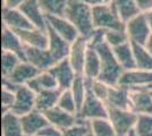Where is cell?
Listing matches in <instances>:
<instances>
[{
  "mask_svg": "<svg viewBox=\"0 0 152 136\" xmlns=\"http://www.w3.org/2000/svg\"><path fill=\"white\" fill-rule=\"evenodd\" d=\"M76 27L80 35L89 39L94 32L92 7L83 4L78 0H68V5L64 15Z\"/></svg>",
  "mask_w": 152,
  "mask_h": 136,
  "instance_id": "cell-1",
  "label": "cell"
},
{
  "mask_svg": "<svg viewBox=\"0 0 152 136\" xmlns=\"http://www.w3.org/2000/svg\"><path fill=\"white\" fill-rule=\"evenodd\" d=\"M94 49L98 51L100 56V60H101V71H100L98 79H100L103 83L110 86L118 85L119 78L121 74L124 73V69L115 57L113 48H110L104 42L102 44L98 45Z\"/></svg>",
  "mask_w": 152,
  "mask_h": 136,
  "instance_id": "cell-2",
  "label": "cell"
},
{
  "mask_svg": "<svg viewBox=\"0 0 152 136\" xmlns=\"http://www.w3.org/2000/svg\"><path fill=\"white\" fill-rule=\"evenodd\" d=\"M92 14H93V24L95 28H100L104 31H110V30L125 31V23L121 20L114 7L111 6V4L93 7Z\"/></svg>",
  "mask_w": 152,
  "mask_h": 136,
  "instance_id": "cell-3",
  "label": "cell"
},
{
  "mask_svg": "<svg viewBox=\"0 0 152 136\" xmlns=\"http://www.w3.org/2000/svg\"><path fill=\"white\" fill-rule=\"evenodd\" d=\"M108 119L114 127L117 136H127L135 128L137 115L132 110L108 108Z\"/></svg>",
  "mask_w": 152,
  "mask_h": 136,
  "instance_id": "cell-4",
  "label": "cell"
},
{
  "mask_svg": "<svg viewBox=\"0 0 152 136\" xmlns=\"http://www.w3.org/2000/svg\"><path fill=\"white\" fill-rule=\"evenodd\" d=\"M125 31L128 35L129 42L139 45H145L152 34L144 14H139L128 20L125 24Z\"/></svg>",
  "mask_w": 152,
  "mask_h": 136,
  "instance_id": "cell-5",
  "label": "cell"
},
{
  "mask_svg": "<svg viewBox=\"0 0 152 136\" xmlns=\"http://www.w3.org/2000/svg\"><path fill=\"white\" fill-rule=\"evenodd\" d=\"M76 116L78 120H82V121H91L93 119L108 118V107L103 101L98 99L89 90L85 101Z\"/></svg>",
  "mask_w": 152,
  "mask_h": 136,
  "instance_id": "cell-6",
  "label": "cell"
},
{
  "mask_svg": "<svg viewBox=\"0 0 152 136\" xmlns=\"http://www.w3.org/2000/svg\"><path fill=\"white\" fill-rule=\"evenodd\" d=\"M118 85L126 87L128 90L150 89L152 86V71L139 68L124 71L119 78Z\"/></svg>",
  "mask_w": 152,
  "mask_h": 136,
  "instance_id": "cell-7",
  "label": "cell"
},
{
  "mask_svg": "<svg viewBox=\"0 0 152 136\" xmlns=\"http://www.w3.org/2000/svg\"><path fill=\"white\" fill-rule=\"evenodd\" d=\"M89 49V40L83 36H78L73 43H70L69 53L67 59L76 73V75H83L84 64Z\"/></svg>",
  "mask_w": 152,
  "mask_h": 136,
  "instance_id": "cell-8",
  "label": "cell"
},
{
  "mask_svg": "<svg viewBox=\"0 0 152 136\" xmlns=\"http://www.w3.org/2000/svg\"><path fill=\"white\" fill-rule=\"evenodd\" d=\"M16 93V100L12 108V112L22 117L31 112L35 109V99L37 94L27 86V85H19Z\"/></svg>",
  "mask_w": 152,
  "mask_h": 136,
  "instance_id": "cell-9",
  "label": "cell"
},
{
  "mask_svg": "<svg viewBox=\"0 0 152 136\" xmlns=\"http://www.w3.org/2000/svg\"><path fill=\"white\" fill-rule=\"evenodd\" d=\"M49 71L57 81L58 89L61 91L69 90L77 76L67 58L56 63Z\"/></svg>",
  "mask_w": 152,
  "mask_h": 136,
  "instance_id": "cell-10",
  "label": "cell"
},
{
  "mask_svg": "<svg viewBox=\"0 0 152 136\" xmlns=\"http://www.w3.org/2000/svg\"><path fill=\"white\" fill-rule=\"evenodd\" d=\"M47 25L67 42L73 43L80 35L76 27L65 16H47Z\"/></svg>",
  "mask_w": 152,
  "mask_h": 136,
  "instance_id": "cell-11",
  "label": "cell"
},
{
  "mask_svg": "<svg viewBox=\"0 0 152 136\" xmlns=\"http://www.w3.org/2000/svg\"><path fill=\"white\" fill-rule=\"evenodd\" d=\"M131 110L136 115H152V92L150 89L131 90Z\"/></svg>",
  "mask_w": 152,
  "mask_h": 136,
  "instance_id": "cell-12",
  "label": "cell"
},
{
  "mask_svg": "<svg viewBox=\"0 0 152 136\" xmlns=\"http://www.w3.org/2000/svg\"><path fill=\"white\" fill-rule=\"evenodd\" d=\"M25 61L30 63L40 71H49L56 64L48 49L31 48V47H25Z\"/></svg>",
  "mask_w": 152,
  "mask_h": 136,
  "instance_id": "cell-13",
  "label": "cell"
},
{
  "mask_svg": "<svg viewBox=\"0 0 152 136\" xmlns=\"http://www.w3.org/2000/svg\"><path fill=\"white\" fill-rule=\"evenodd\" d=\"M47 32H48V38H49L48 50L50 52L51 57L56 63L66 59L69 53L70 43L63 39L59 34H57L48 25H47Z\"/></svg>",
  "mask_w": 152,
  "mask_h": 136,
  "instance_id": "cell-14",
  "label": "cell"
},
{
  "mask_svg": "<svg viewBox=\"0 0 152 136\" xmlns=\"http://www.w3.org/2000/svg\"><path fill=\"white\" fill-rule=\"evenodd\" d=\"M20 123L25 136H35L41 129H43L49 121L43 112L34 109L33 111L20 117Z\"/></svg>",
  "mask_w": 152,
  "mask_h": 136,
  "instance_id": "cell-15",
  "label": "cell"
},
{
  "mask_svg": "<svg viewBox=\"0 0 152 136\" xmlns=\"http://www.w3.org/2000/svg\"><path fill=\"white\" fill-rule=\"evenodd\" d=\"M1 49L2 51L13 52L19 56L22 60H25V44L17 33L5 26H2L1 32Z\"/></svg>",
  "mask_w": 152,
  "mask_h": 136,
  "instance_id": "cell-16",
  "label": "cell"
},
{
  "mask_svg": "<svg viewBox=\"0 0 152 136\" xmlns=\"http://www.w3.org/2000/svg\"><path fill=\"white\" fill-rule=\"evenodd\" d=\"M2 26L8 27L13 31L28 30L34 27L20 9L8 8H2Z\"/></svg>",
  "mask_w": 152,
  "mask_h": 136,
  "instance_id": "cell-17",
  "label": "cell"
},
{
  "mask_svg": "<svg viewBox=\"0 0 152 136\" xmlns=\"http://www.w3.org/2000/svg\"><path fill=\"white\" fill-rule=\"evenodd\" d=\"M106 104L108 108L131 110V90L119 85L110 86Z\"/></svg>",
  "mask_w": 152,
  "mask_h": 136,
  "instance_id": "cell-18",
  "label": "cell"
},
{
  "mask_svg": "<svg viewBox=\"0 0 152 136\" xmlns=\"http://www.w3.org/2000/svg\"><path fill=\"white\" fill-rule=\"evenodd\" d=\"M22 39L25 47L31 48H40V49H48L49 38L47 30H40L37 27H32L28 30H20L15 31Z\"/></svg>",
  "mask_w": 152,
  "mask_h": 136,
  "instance_id": "cell-19",
  "label": "cell"
},
{
  "mask_svg": "<svg viewBox=\"0 0 152 136\" xmlns=\"http://www.w3.org/2000/svg\"><path fill=\"white\" fill-rule=\"evenodd\" d=\"M48 119L49 124L56 126L57 128H59L60 130H65L67 128L72 127L73 125H75L78 119H77V116L76 115H73V113H69L67 111L63 110L58 107H55L50 110L43 112Z\"/></svg>",
  "mask_w": 152,
  "mask_h": 136,
  "instance_id": "cell-20",
  "label": "cell"
},
{
  "mask_svg": "<svg viewBox=\"0 0 152 136\" xmlns=\"http://www.w3.org/2000/svg\"><path fill=\"white\" fill-rule=\"evenodd\" d=\"M19 9L24 13L34 27L47 30V17L39 6L38 0H25Z\"/></svg>",
  "mask_w": 152,
  "mask_h": 136,
  "instance_id": "cell-21",
  "label": "cell"
},
{
  "mask_svg": "<svg viewBox=\"0 0 152 136\" xmlns=\"http://www.w3.org/2000/svg\"><path fill=\"white\" fill-rule=\"evenodd\" d=\"M39 73H40V71L38 68L32 66L30 63L23 60L19 63V65L15 68V71L8 77L4 78H7L12 83L19 86V85H26L31 79H33L37 75H39Z\"/></svg>",
  "mask_w": 152,
  "mask_h": 136,
  "instance_id": "cell-22",
  "label": "cell"
},
{
  "mask_svg": "<svg viewBox=\"0 0 152 136\" xmlns=\"http://www.w3.org/2000/svg\"><path fill=\"white\" fill-rule=\"evenodd\" d=\"M101 71V60L98 51L90 48L86 59H85V64H84V69H83V76L86 79L88 83H91L92 81L98 79L99 75Z\"/></svg>",
  "mask_w": 152,
  "mask_h": 136,
  "instance_id": "cell-23",
  "label": "cell"
},
{
  "mask_svg": "<svg viewBox=\"0 0 152 136\" xmlns=\"http://www.w3.org/2000/svg\"><path fill=\"white\" fill-rule=\"evenodd\" d=\"M1 136H25L20 117L8 111L1 116Z\"/></svg>",
  "mask_w": 152,
  "mask_h": 136,
  "instance_id": "cell-24",
  "label": "cell"
},
{
  "mask_svg": "<svg viewBox=\"0 0 152 136\" xmlns=\"http://www.w3.org/2000/svg\"><path fill=\"white\" fill-rule=\"evenodd\" d=\"M26 85L35 94H38L40 92H43V91H47V90L58 89L57 81H56L55 76L51 74L50 71H40L39 75H37L33 79H31Z\"/></svg>",
  "mask_w": 152,
  "mask_h": 136,
  "instance_id": "cell-25",
  "label": "cell"
},
{
  "mask_svg": "<svg viewBox=\"0 0 152 136\" xmlns=\"http://www.w3.org/2000/svg\"><path fill=\"white\" fill-rule=\"evenodd\" d=\"M113 51H114L117 61L119 63V65L123 67L124 71H129V69L136 68L133 45L131 42H126L124 44L113 48Z\"/></svg>",
  "mask_w": 152,
  "mask_h": 136,
  "instance_id": "cell-26",
  "label": "cell"
},
{
  "mask_svg": "<svg viewBox=\"0 0 152 136\" xmlns=\"http://www.w3.org/2000/svg\"><path fill=\"white\" fill-rule=\"evenodd\" d=\"M60 93H61V90H59V89L47 90L38 93L37 99H35V109L41 112H45V111L57 107Z\"/></svg>",
  "mask_w": 152,
  "mask_h": 136,
  "instance_id": "cell-27",
  "label": "cell"
},
{
  "mask_svg": "<svg viewBox=\"0 0 152 136\" xmlns=\"http://www.w3.org/2000/svg\"><path fill=\"white\" fill-rule=\"evenodd\" d=\"M110 4L125 24L141 14L135 4V0H111Z\"/></svg>",
  "mask_w": 152,
  "mask_h": 136,
  "instance_id": "cell-28",
  "label": "cell"
},
{
  "mask_svg": "<svg viewBox=\"0 0 152 136\" xmlns=\"http://www.w3.org/2000/svg\"><path fill=\"white\" fill-rule=\"evenodd\" d=\"M41 10L47 16H64L68 0H38Z\"/></svg>",
  "mask_w": 152,
  "mask_h": 136,
  "instance_id": "cell-29",
  "label": "cell"
},
{
  "mask_svg": "<svg viewBox=\"0 0 152 136\" xmlns=\"http://www.w3.org/2000/svg\"><path fill=\"white\" fill-rule=\"evenodd\" d=\"M69 90L73 94V97H74V100H75L76 105H77V112H78L82 104L85 101L88 92H89V85H88V82H86V79L84 78L83 75H77L76 76L75 81H74L73 85L70 86Z\"/></svg>",
  "mask_w": 152,
  "mask_h": 136,
  "instance_id": "cell-30",
  "label": "cell"
},
{
  "mask_svg": "<svg viewBox=\"0 0 152 136\" xmlns=\"http://www.w3.org/2000/svg\"><path fill=\"white\" fill-rule=\"evenodd\" d=\"M134 57L136 68L152 71V53L145 48V45L133 44Z\"/></svg>",
  "mask_w": 152,
  "mask_h": 136,
  "instance_id": "cell-31",
  "label": "cell"
},
{
  "mask_svg": "<svg viewBox=\"0 0 152 136\" xmlns=\"http://www.w3.org/2000/svg\"><path fill=\"white\" fill-rule=\"evenodd\" d=\"M90 129L94 136H117L108 118H99L89 121Z\"/></svg>",
  "mask_w": 152,
  "mask_h": 136,
  "instance_id": "cell-32",
  "label": "cell"
},
{
  "mask_svg": "<svg viewBox=\"0 0 152 136\" xmlns=\"http://www.w3.org/2000/svg\"><path fill=\"white\" fill-rule=\"evenodd\" d=\"M20 61H23L22 58L13 52H1V75H2V78L8 77L15 71V68L19 65Z\"/></svg>",
  "mask_w": 152,
  "mask_h": 136,
  "instance_id": "cell-33",
  "label": "cell"
},
{
  "mask_svg": "<svg viewBox=\"0 0 152 136\" xmlns=\"http://www.w3.org/2000/svg\"><path fill=\"white\" fill-rule=\"evenodd\" d=\"M104 42L110 48H116L118 45H121L124 44V43H126V42H129V39H128V35H127L126 31L110 30V31H106Z\"/></svg>",
  "mask_w": 152,
  "mask_h": 136,
  "instance_id": "cell-34",
  "label": "cell"
},
{
  "mask_svg": "<svg viewBox=\"0 0 152 136\" xmlns=\"http://www.w3.org/2000/svg\"><path fill=\"white\" fill-rule=\"evenodd\" d=\"M57 107L63 109V110L67 111V112H69V113L77 115V105H76V102L70 90L61 91L59 100H58Z\"/></svg>",
  "mask_w": 152,
  "mask_h": 136,
  "instance_id": "cell-35",
  "label": "cell"
},
{
  "mask_svg": "<svg viewBox=\"0 0 152 136\" xmlns=\"http://www.w3.org/2000/svg\"><path fill=\"white\" fill-rule=\"evenodd\" d=\"M134 129L137 136H152V115H137Z\"/></svg>",
  "mask_w": 152,
  "mask_h": 136,
  "instance_id": "cell-36",
  "label": "cell"
},
{
  "mask_svg": "<svg viewBox=\"0 0 152 136\" xmlns=\"http://www.w3.org/2000/svg\"><path fill=\"white\" fill-rule=\"evenodd\" d=\"M88 85H89V90L94 94L95 97L106 103L108 93L110 90V85L103 83L100 79H94L91 83H88Z\"/></svg>",
  "mask_w": 152,
  "mask_h": 136,
  "instance_id": "cell-37",
  "label": "cell"
},
{
  "mask_svg": "<svg viewBox=\"0 0 152 136\" xmlns=\"http://www.w3.org/2000/svg\"><path fill=\"white\" fill-rule=\"evenodd\" d=\"M90 130L91 129L89 121L78 120L72 127L63 130V136H86L90 133Z\"/></svg>",
  "mask_w": 152,
  "mask_h": 136,
  "instance_id": "cell-38",
  "label": "cell"
},
{
  "mask_svg": "<svg viewBox=\"0 0 152 136\" xmlns=\"http://www.w3.org/2000/svg\"><path fill=\"white\" fill-rule=\"evenodd\" d=\"M16 100V93L13 90H8L6 87L1 89V112L5 113L12 110Z\"/></svg>",
  "mask_w": 152,
  "mask_h": 136,
  "instance_id": "cell-39",
  "label": "cell"
},
{
  "mask_svg": "<svg viewBox=\"0 0 152 136\" xmlns=\"http://www.w3.org/2000/svg\"><path fill=\"white\" fill-rule=\"evenodd\" d=\"M104 34L106 31L104 30H100V28H95L94 32L91 34L89 39V45L90 48H96L98 45L104 43Z\"/></svg>",
  "mask_w": 152,
  "mask_h": 136,
  "instance_id": "cell-40",
  "label": "cell"
},
{
  "mask_svg": "<svg viewBox=\"0 0 152 136\" xmlns=\"http://www.w3.org/2000/svg\"><path fill=\"white\" fill-rule=\"evenodd\" d=\"M35 136H63V130H60L53 125H47L43 129H41Z\"/></svg>",
  "mask_w": 152,
  "mask_h": 136,
  "instance_id": "cell-41",
  "label": "cell"
},
{
  "mask_svg": "<svg viewBox=\"0 0 152 136\" xmlns=\"http://www.w3.org/2000/svg\"><path fill=\"white\" fill-rule=\"evenodd\" d=\"M135 4L141 14H146L152 10V0H135Z\"/></svg>",
  "mask_w": 152,
  "mask_h": 136,
  "instance_id": "cell-42",
  "label": "cell"
},
{
  "mask_svg": "<svg viewBox=\"0 0 152 136\" xmlns=\"http://www.w3.org/2000/svg\"><path fill=\"white\" fill-rule=\"evenodd\" d=\"M25 0H2V8L8 9H19Z\"/></svg>",
  "mask_w": 152,
  "mask_h": 136,
  "instance_id": "cell-43",
  "label": "cell"
},
{
  "mask_svg": "<svg viewBox=\"0 0 152 136\" xmlns=\"http://www.w3.org/2000/svg\"><path fill=\"white\" fill-rule=\"evenodd\" d=\"M83 4L88 5L90 7H98V6H102V5H107V4H110L111 0H78Z\"/></svg>",
  "mask_w": 152,
  "mask_h": 136,
  "instance_id": "cell-44",
  "label": "cell"
},
{
  "mask_svg": "<svg viewBox=\"0 0 152 136\" xmlns=\"http://www.w3.org/2000/svg\"><path fill=\"white\" fill-rule=\"evenodd\" d=\"M146 17V20H148V24L150 26V28H151V32H152V10L151 12H149V13L144 14Z\"/></svg>",
  "mask_w": 152,
  "mask_h": 136,
  "instance_id": "cell-45",
  "label": "cell"
},
{
  "mask_svg": "<svg viewBox=\"0 0 152 136\" xmlns=\"http://www.w3.org/2000/svg\"><path fill=\"white\" fill-rule=\"evenodd\" d=\"M145 48L152 53V34H151V36H150V39L148 40V42H146Z\"/></svg>",
  "mask_w": 152,
  "mask_h": 136,
  "instance_id": "cell-46",
  "label": "cell"
},
{
  "mask_svg": "<svg viewBox=\"0 0 152 136\" xmlns=\"http://www.w3.org/2000/svg\"><path fill=\"white\" fill-rule=\"evenodd\" d=\"M127 136H137V134H136V132H135V129L131 130L129 133H128V135Z\"/></svg>",
  "mask_w": 152,
  "mask_h": 136,
  "instance_id": "cell-47",
  "label": "cell"
},
{
  "mask_svg": "<svg viewBox=\"0 0 152 136\" xmlns=\"http://www.w3.org/2000/svg\"><path fill=\"white\" fill-rule=\"evenodd\" d=\"M86 136H94V135H93V133H92V132L90 130V133H89V134H88V135H86Z\"/></svg>",
  "mask_w": 152,
  "mask_h": 136,
  "instance_id": "cell-48",
  "label": "cell"
},
{
  "mask_svg": "<svg viewBox=\"0 0 152 136\" xmlns=\"http://www.w3.org/2000/svg\"><path fill=\"white\" fill-rule=\"evenodd\" d=\"M150 90H151V91H152V86H151V87H150Z\"/></svg>",
  "mask_w": 152,
  "mask_h": 136,
  "instance_id": "cell-49",
  "label": "cell"
},
{
  "mask_svg": "<svg viewBox=\"0 0 152 136\" xmlns=\"http://www.w3.org/2000/svg\"><path fill=\"white\" fill-rule=\"evenodd\" d=\"M151 92H152V91H151Z\"/></svg>",
  "mask_w": 152,
  "mask_h": 136,
  "instance_id": "cell-50",
  "label": "cell"
}]
</instances>
